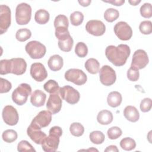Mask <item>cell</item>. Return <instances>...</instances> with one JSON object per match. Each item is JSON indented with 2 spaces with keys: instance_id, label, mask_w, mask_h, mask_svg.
Segmentation results:
<instances>
[{
  "instance_id": "1",
  "label": "cell",
  "mask_w": 152,
  "mask_h": 152,
  "mask_svg": "<svg viewBox=\"0 0 152 152\" xmlns=\"http://www.w3.org/2000/svg\"><path fill=\"white\" fill-rule=\"evenodd\" d=\"M130 53V48L125 44H120L117 46L110 45L105 50V55L107 59L116 66L124 65Z\"/></svg>"
},
{
  "instance_id": "2",
  "label": "cell",
  "mask_w": 152,
  "mask_h": 152,
  "mask_svg": "<svg viewBox=\"0 0 152 152\" xmlns=\"http://www.w3.org/2000/svg\"><path fill=\"white\" fill-rule=\"evenodd\" d=\"M31 93V88L27 83L20 84L12 93V100L17 105L21 106L25 104L28 96Z\"/></svg>"
},
{
  "instance_id": "3",
  "label": "cell",
  "mask_w": 152,
  "mask_h": 152,
  "mask_svg": "<svg viewBox=\"0 0 152 152\" xmlns=\"http://www.w3.org/2000/svg\"><path fill=\"white\" fill-rule=\"evenodd\" d=\"M31 17V7L27 3H21L17 5L15 9V20L19 25L28 24Z\"/></svg>"
},
{
  "instance_id": "4",
  "label": "cell",
  "mask_w": 152,
  "mask_h": 152,
  "mask_svg": "<svg viewBox=\"0 0 152 152\" xmlns=\"http://www.w3.org/2000/svg\"><path fill=\"white\" fill-rule=\"evenodd\" d=\"M25 50L32 59H40L45 56L46 52V46L36 40L27 43L25 46Z\"/></svg>"
},
{
  "instance_id": "5",
  "label": "cell",
  "mask_w": 152,
  "mask_h": 152,
  "mask_svg": "<svg viewBox=\"0 0 152 152\" xmlns=\"http://www.w3.org/2000/svg\"><path fill=\"white\" fill-rule=\"evenodd\" d=\"M64 77L66 81L72 82L77 86L84 84L87 80V77L83 71L75 68L67 70L65 73Z\"/></svg>"
},
{
  "instance_id": "6",
  "label": "cell",
  "mask_w": 152,
  "mask_h": 152,
  "mask_svg": "<svg viewBox=\"0 0 152 152\" xmlns=\"http://www.w3.org/2000/svg\"><path fill=\"white\" fill-rule=\"evenodd\" d=\"M59 93L63 100L71 104H76L80 100V93L70 86H65L60 88Z\"/></svg>"
},
{
  "instance_id": "7",
  "label": "cell",
  "mask_w": 152,
  "mask_h": 152,
  "mask_svg": "<svg viewBox=\"0 0 152 152\" xmlns=\"http://www.w3.org/2000/svg\"><path fill=\"white\" fill-rule=\"evenodd\" d=\"M99 77L101 83L106 86H112L116 80L115 70L109 65H103L99 70Z\"/></svg>"
},
{
  "instance_id": "8",
  "label": "cell",
  "mask_w": 152,
  "mask_h": 152,
  "mask_svg": "<svg viewBox=\"0 0 152 152\" xmlns=\"http://www.w3.org/2000/svg\"><path fill=\"white\" fill-rule=\"evenodd\" d=\"M114 33L121 40H128L132 36V30L130 26L125 21H119L114 26Z\"/></svg>"
},
{
  "instance_id": "9",
  "label": "cell",
  "mask_w": 152,
  "mask_h": 152,
  "mask_svg": "<svg viewBox=\"0 0 152 152\" xmlns=\"http://www.w3.org/2000/svg\"><path fill=\"white\" fill-rule=\"evenodd\" d=\"M4 122L8 125H15L19 119V116L16 109L11 105L5 106L2 113Z\"/></svg>"
},
{
  "instance_id": "10",
  "label": "cell",
  "mask_w": 152,
  "mask_h": 152,
  "mask_svg": "<svg viewBox=\"0 0 152 152\" xmlns=\"http://www.w3.org/2000/svg\"><path fill=\"white\" fill-rule=\"evenodd\" d=\"M11 12L10 7L6 5L0 6V33H5L11 25Z\"/></svg>"
},
{
  "instance_id": "11",
  "label": "cell",
  "mask_w": 152,
  "mask_h": 152,
  "mask_svg": "<svg viewBox=\"0 0 152 152\" xmlns=\"http://www.w3.org/2000/svg\"><path fill=\"white\" fill-rule=\"evenodd\" d=\"M52 115L49 110H42L33 119L30 125L40 129L46 127L52 121Z\"/></svg>"
},
{
  "instance_id": "12",
  "label": "cell",
  "mask_w": 152,
  "mask_h": 152,
  "mask_svg": "<svg viewBox=\"0 0 152 152\" xmlns=\"http://www.w3.org/2000/svg\"><path fill=\"white\" fill-rule=\"evenodd\" d=\"M148 62V55L145 51L142 49H138L133 54L131 66L141 69L145 68Z\"/></svg>"
},
{
  "instance_id": "13",
  "label": "cell",
  "mask_w": 152,
  "mask_h": 152,
  "mask_svg": "<svg viewBox=\"0 0 152 152\" xmlns=\"http://www.w3.org/2000/svg\"><path fill=\"white\" fill-rule=\"evenodd\" d=\"M86 30L88 33L93 36H100L104 33L106 26L100 20H91L86 23Z\"/></svg>"
},
{
  "instance_id": "14",
  "label": "cell",
  "mask_w": 152,
  "mask_h": 152,
  "mask_svg": "<svg viewBox=\"0 0 152 152\" xmlns=\"http://www.w3.org/2000/svg\"><path fill=\"white\" fill-rule=\"evenodd\" d=\"M60 137L49 132V135L46 137L42 143V148L46 152H55L57 150L59 144Z\"/></svg>"
},
{
  "instance_id": "15",
  "label": "cell",
  "mask_w": 152,
  "mask_h": 152,
  "mask_svg": "<svg viewBox=\"0 0 152 152\" xmlns=\"http://www.w3.org/2000/svg\"><path fill=\"white\" fill-rule=\"evenodd\" d=\"M30 75L36 81L42 82L47 78L48 72L42 63L35 62L31 65Z\"/></svg>"
},
{
  "instance_id": "16",
  "label": "cell",
  "mask_w": 152,
  "mask_h": 152,
  "mask_svg": "<svg viewBox=\"0 0 152 152\" xmlns=\"http://www.w3.org/2000/svg\"><path fill=\"white\" fill-rule=\"evenodd\" d=\"M62 103V99L58 93L50 94L46 103V108L52 115H54L61 110Z\"/></svg>"
},
{
  "instance_id": "17",
  "label": "cell",
  "mask_w": 152,
  "mask_h": 152,
  "mask_svg": "<svg viewBox=\"0 0 152 152\" xmlns=\"http://www.w3.org/2000/svg\"><path fill=\"white\" fill-rule=\"evenodd\" d=\"M27 69V63L21 58H15L10 59V73L17 75L23 74Z\"/></svg>"
},
{
  "instance_id": "18",
  "label": "cell",
  "mask_w": 152,
  "mask_h": 152,
  "mask_svg": "<svg viewBox=\"0 0 152 152\" xmlns=\"http://www.w3.org/2000/svg\"><path fill=\"white\" fill-rule=\"evenodd\" d=\"M27 133L30 139L37 144H42L44 139L47 137L46 134L41 131V129L31 125L27 128Z\"/></svg>"
},
{
  "instance_id": "19",
  "label": "cell",
  "mask_w": 152,
  "mask_h": 152,
  "mask_svg": "<svg viewBox=\"0 0 152 152\" xmlns=\"http://www.w3.org/2000/svg\"><path fill=\"white\" fill-rule=\"evenodd\" d=\"M46 99V94L40 90L34 91L30 97V102L35 107H41L45 104Z\"/></svg>"
},
{
  "instance_id": "20",
  "label": "cell",
  "mask_w": 152,
  "mask_h": 152,
  "mask_svg": "<svg viewBox=\"0 0 152 152\" xmlns=\"http://www.w3.org/2000/svg\"><path fill=\"white\" fill-rule=\"evenodd\" d=\"M63 64V58L59 55L51 56L48 61V66L53 71H59L62 68Z\"/></svg>"
},
{
  "instance_id": "21",
  "label": "cell",
  "mask_w": 152,
  "mask_h": 152,
  "mask_svg": "<svg viewBox=\"0 0 152 152\" xmlns=\"http://www.w3.org/2000/svg\"><path fill=\"white\" fill-rule=\"evenodd\" d=\"M125 118L130 122H135L140 118V113L137 108L132 106H127L124 110Z\"/></svg>"
},
{
  "instance_id": "22",
  "label": "cell",
  "mask_w": 152,
  "mask_h": 152,
  "mask_svg": "<svg viewBox=\"0 0 152 152\" xmlns=\"http://www.w3.org/2000/svg\"><path fill=\"white\" fill-rule=\"evenodd\" d=\"M122 101V97L121 94L116 91H113L107 96V102L109 106L112 107H116L119 106Z\"/></svg>"
},
{
  "instance_id": "23",
  "label": "cell",
  "mask_w": 152,
  "mask_h": 152,
  "mask_svg": "<svg viewBox=\"0 0 152 152\" xmlns=\"http://www.w3.org/2000/svg\"><path fill=\"white\" fill-rule=\"evenodd\" d=\"M112 113L107 110H102L99 112L97 116V122L101 125H109L113 121Z\"/></svg>"
},
{
  "instance_id": "24",
  "label": "cell",
  "mask_w": 152,
  "mask_h": 152,
  "mask_svg": "<svg viewBox=\"0 0 152 152\" xmlns=\"http://www.w3.org/2000/svg\"><path fill=\"white\" fill-rule=\"evenodd\" d=\"M86 70L91 74H96L99 72L100 63L94 58L88 59L84 64Z\"/></svg>"
},
{
  "instance_id": "25",
  "label": "cell",
  "mask_w": 152,
  "mask_h": 152,
  "mask_svg": "<svg viewBox=\"0 0 152 152\" xmlns=\"http://www.w3.org/2000/svg\"><path fill=\"white\" fill-rule=\"evenodd\" d=\"M50 18L49 13L48 11L40 9L37 10L34 15V20L36 22L39 24H46Z\"/></svg>"
},
{
  "instance_id": "26",
  "label": "cell",
  "mask_w": 152,
  "mask_h": 152,
  "mask_svg": "<svg viewBox=\"0 0 152 152\" xmlns=\"http://www.w3.org/2000/svg\"><path fill=\"white\" fill-rule=\"evenodd\" d=\"M68 19L65 15L60 14L55 17L54 20V27L55 29H68Z\"/></svg>"
},
{
  "instance_id": "27",
  "label": "cell",
  "mask_w": 152,
  "mask_h": 152,
  "mask_svg": "<svg viewBox=\"0 0 152 152\" xmlns=\"http://www.w3.org/2000/svg\"><path fill=\"white\" fill-rule=\"evenodd\" d=\"M43 88L45 90L50 93H58L59 92V86L58 85V83L53 80H49L47 82L45 83L43 85Z\"/></svg>"
},
{
  "instance_id": "28",
  "label": "cell",
  "mask_w": 152,
  "mask_h": 152,
  "mask_svg": "<svg viewBox=\"0 0 152 152\" xmlns=\"http://www.w3.org/2000/svg\"><path fill=\"white\" fill-rule=\"evenodd\" d=\"M120 146L125 151H131L135 148L136 142L133 138L130 137H125L121 140Z\"/></svg>"
},
{
  "instance_id": "29",
  "label": "cell",
  "mask_w": 152,
  "mask_h": 152,
  "mask_svg": "<svg viewBox=\"0 0 152 152\" xmlns=\"http://www.w3.org/2000/svg\"><path fill=\"white\" fill-rule=\"evenodd\" d=\"M89 138L91 142L95 144H100L103 143L105 139L104 134L100 131H94L90 132Z\"/></svg>"
},
{
  "instance_id": "30",
  "label": "cell",
  "mask_w": 152,
  "mask_h": 152,
  "mask_svg": "<svg viewBox=\"0 0 152 152\" xmlns=\"http://www.w3.org/2000/svg\"><path fill=\"white\" fill-rule=\"evenodd\" d=\"M58 45L59 48L62 51L68 52L71 50L74 45V40L72 37L70 36L65 40H58Z\"/></svg>"
},
{
  "instance_id": "31",
  "label": "cell",
  "mask_w": 152,
  "mask_h": 152,
  "mask_svg": "<svg viewBox=\"0 0 152 152\" xmlns=\"http://www.w3.org/2000/svg\"><path fill=\"white\" fill-rule=\"evenodd\" d=\"M18 137L17 132L14 129H7L4 131L2 134V140L8 143H11L15 141Z\"/></svg>"
},
{
  "instance_id": "32",
  "label": "cell",
  "mask_w": 152,
  "mask_h": 152,
  "mask_svg": "<svg viewBox=\"0 0 152 152\" xmlns=\"http://www.w3.org/2000/svg\"><path fill=\"white\" fill-rule=\"evenodd\" d=\"M119 16V11L114 8H110L107 9L104 13V18L107 22L112 23L116 20L118 19V18Z\"/></svg>"
},
{
  "instance_id": "33",
  "label": "cell",
  "mask_w": 152,
  "mask_h": 152,
  "mask_svg": "<svg viewBox=\"0 0 152 152\" xmlns=\"http://www.w3.org/2000/svg\"><path fill=\"white\" fill-rule=\"evenodd\" d=\"M31 36V31L26 28H21L17 31L15 38L19 42H25L30 38Z\"/></svg>"
},
{
  "instance_id": "34",
  "label": "cell",
  "mask_w": 152,
  "mask_h": 152,
  "mask_svg": "<svg viewBox=\"0 0 152 152\" xmlns=\"http://www.w3.org/2000/svg\"><path fill=\"white\" fill-rule=\"evenodd\" d=\"M69 131L72 135L75 137H80L84 134V128L80 123L73 122L69 126Z\"/></svg>"
},
{
  "instance_id": "35",
  "label": "cell",
  "mask_w": 152,
  "mask_h": 152,
  "mask_svg": "<svg viewBox=\"0 0 152 152\" xmlns=\"http://www.w3.org/2000/svg\"><path fill=\"white\" fill-rule=\"evenodd\" d=\"M75 53L80 58H84L88 53V48L85 43L80 42L75 48Z\"/></svg>"
},
{
  "instance_id": "36",
  "label": "cell",
  "mask_w": 152,
  "mask_h": 152,
  "mask_svg": "<svg viewBox=\"0 0 152 152\" xmlns=\"http://www.w3.org/2000/svg\"><path fill=\"white\" fill-rule=\"evenodd\" d=\"M84 20V15L80 11H74L70 15V21L71 24L74 26H80Z\"/></svg>"
},
{
  "instance_id": "37",
  "label": "cell",
  "mask_w": 152,
  "mask_h": 152,
  "mask_svg": "<svg viewBox=\"0 0 152 152\" xmlns=\"http://www.w3.org/2000/svg\"><path fill=\"white\" fill-rule=\"evenodd\" d=\"M140 14L142 17L145 18H151L152 16V6L150 3H144L140 9Z\"/></svg>"
},
{
  "instance_id": "38",
  "label": "cell",
  "mask_w": 152,
  "mask_h": 152,
  "mask_svg": "<svg viewBox=\"0 0 152 152\" xmlns=\"http://www.w3.org/2000/svg\"><path fill=\"white\" fill-rule=\"evenodd\" d=\"M139 30L143 34H150L152 33V24L150 21L145 20L141 22Z\"/></svg>"
},
{
  "instance_id": "39",
  "label": "cell",
  "mask_w": 152,
  "mask_h": 152,
  "mask_svg": "<svg viewBox=\"0 0 152 152\" xmlns=\"http://www.w3.org/2000/svg\"><path fill=\"white\" fill-rule=\"evenodd\" d=\"M107 136L110 140H116L121 136L122 131L118 126H112L107 132Z\"/></svg>"
},
{
  "instance_id": "40",
  "label": "cell",
  "mask_w": 152,
  "mask_h": 152,
  "mask_svg": "<svg viewBox=\"0 0 152 152\" xmlns=\"http://www.w3.org/2000/svg\"><path fill=\"white\" fill-rule=\"evenodd\" d=\"M17 150L18 151H36L30 143L26 140L21 141L17 145Z\"/></svg>"
},
{
  "instance_id": "41",
  "label": "cell",
  "mask_w": 152,
  "mask_h": 152,
  "mask_svg": "<svg viewBox=\"0 0 152 152\" xmlns=\"http://www.w3.org/2000/svg\"><path fill=\"white\" fill-rule=\"evenodd\" d=\"M140 77L139 69L131 66L127 71V78L131 81H137Z\"/></svg>"
},
{
  "instance_id": "42",
  "label": "cell",
  "mask_w": 152,
  "mask_h": 152,
  "mask_svg": "<svg viewBox=\"0 0 152 152\" xmlns=\"http://www.w3.org/2000/svg\"><path fill=\"white\" fill-rule=\"evenodd\" d=\"M10 73V59H2L0 61V74L5 75Z\"/></svg>"
},
{
  "instance_id": "43",
  "label": "cell",
  "mask_w": 152,
  "mask_h": 152,
  "mask_svg": "<svg viewBox=\"0 0 152 152\" xmlns=\"http://www.w3.org/2000/svg\"><path fill=\"white\" fill-rule=\"evenodd\" d=\"M152 101L150 98H144L140 103V109L142 112H147L151 109Z\"/></svg>"
},
{
  "instance_id": "44",
  "label": "cell",
  "mask_w": 152,
  "mask_h": 152,
  "mask_svg": "<svg viewBox=\"0 0 152 152\" xmlns=\"http://www.w3.org/2000/svg\"><path fill=\"white\" fill-rule=\"evenodd\" d=\"M0 84H1V89H0L1 93H8V91H10V90L12 88L11 83L7 80L3 78L2 77L0 78Z\"/></svg>"
},
{
  "instance_id": "45",
  "label": "cell",
  "mask_w": 152,
  "mask_h": 152,
  "mask_svg": "<svg viewBox=\"0 0 152 152\" xmlns=\"http://www.w3.org/2000/svg\"><path fill=\"white\" fill-rule=\"evenodd\" d=\"M49 132H50V133H53V134H55L58 136H59L60 137L62 136V128L58 126H54L53 127H52Z\"/></svg>"
},
{
  "instance_id": "46",
  "label": "cell",
  "mask_w": 152,
  "mask_h": 152,
  "mask_svg": "<svg viewBox=\"0 0 152 152\" xmlns=\"http://www.w3.org/2000/svg\"><path fill=\"white\" fill-rule=\"evenodd\" d=\"M104 2L112 4L115 6H121L125 3L124 0H109V1H103Z\"/></svg>"
},
{
  "instance_id": "47",
  "label": "cell",
  "mask_w": 152,
  "mask_h": 152,
  "mask_svg": "<svg viewBox=\"0 0 152 152\" xmlns=\"http://www.w3.org/2000/svg\"><path fill=\"white\" fill-rule=\"evenodd\" d=\"M104 151L105 152H107V151H116V152H118L119 151V150L118 148V147L116 146V145H109L108 146L105 150H104Z\"/></svg>"
},
{
  "instance_id": "48",
  "label": "cell",
  "mask_w": 152,
  "mask_h": 152,
  "mask_svg": "<svg viewBox=\"0 0 152 152\" xmlns=\"http://www.w3.org/2000/svg\"><path fill=\"white\" fill-rule=\"evenodd\" d=\"M91 0H81L78 1V3L83 7H88L91 4Z\"/></svg>"
},
{
  "instance_id": "49",
  "label": "cell",
  "mask_w": 152,
  "mask_h": 152,
  "mask_svg": "<svg viewBox=\"0 0 152 152\" xmlns=\"http://www.w3.org/2000/svg\"><path fill=\"white\" fill-rule=\"evenodd\" d=\"M128 2L132 5H134V6H135L137 5H138L139 3L141 2V1L140 0H129L128 1Z\"/></svg>"
}]
</instances>
